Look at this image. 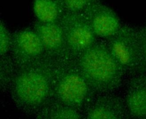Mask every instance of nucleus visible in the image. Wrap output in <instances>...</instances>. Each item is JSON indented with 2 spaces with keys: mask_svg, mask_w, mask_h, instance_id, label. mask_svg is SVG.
Wrapping results in <instances>:
<instances>
[{
  "mask_svg": "<svg viewBox=\"0 0 146 119\" xmlns=\"http://www.w3.org/2000/svg\"><path fill=\"white\" fill-rule=\"evenodd\" d=\"M59 60L44 54L17 70L10 88L15 105L35 114L54 98L56 68Z\"/></svg>",
  "mask_w": 146,
  "mask_h": 119,
  "instance_id": "obj_1",
  "label": "nucleus"
},
{
  "mask_svg": "<svg viewBox=\"0 0 146 119\" xmlns=\"http://www.w3.org/2000/svg\"><path fill=\"white\" fill-rule=\"evenodd\" d=\"M76 61L83 75L96 94L112 92L120 87L124 71L104 40L96 42Z\"/></svg>",
  "mask_w": 146,
  "mask_h": 119,
  "instance_id": "obj_2",
  "label": "nucleus"
},
{
  "mask_svg": "<svg viewBox=\"0 0 146 119\" xmlns=\"http://www.w3.org/2000/svg\"><path fill=\"white\" fill-rule=\"evenodd\" d=\"M96 95L81 72L76 59L58 60L54 87L55 99L85 112Z\"/></svg>",
  "mask_w": 146,
  "mask_h": 119,
  "instance_id": "obj_3",
  "label": "nucleus"
},
{
  "mask_svg": "<svg viewBox=\"0 0 146 119\" xmlns=\"http://www.w3.org/2000/svg\"><path fill=\"white\" fill-rule=\"evenodd\" d=\"M106 42L125 73L131 76L137 75L139 59L137 27L121 25L117 32Z\"/></svg>",
  "mask_w": 146,
  "mask_h": 119,
  "instance_id": "obj_4",
  "label": "nucleus"
},
{
  "mask_svg": "<svg viewBox=\"0 0 146 119\" xmlns=\"http://www.w3.org/2000/svg\"><path fill=\"white\" fill-rule=\"evenodd\" d=\"M59 23L63 31L68 49L74 59L97 40L96 36L82 13L66 11Z\"/></svg>",
  "mask_w": 146,
  "mask_h": 119,
  "instance_id": "obj_5",
  "label": "nucleus"
},
{
  "mask_svg": "<svg viewBox=\"0 0 146 119\" xmlns=\"http://www.w3.org/2000/svg\"><path fill=\"white\" fill-rule=\"evenodd\" d=\"M11 56L17 68L29 64L45 54L41 40L34 28H25L12 34Z\"/></svg>",
  "mask_w": 146,
  "mask_h": 119,
  "instance_id": "obj_6",
  "label": "nucleus"
},
{
  "mask_svg": "<svg viewBox=\"0 0 146 119\" xmlns=\"http://www.w3.org/2000/svg\"><path fill=\"white\" fill-rule=\"evenodd\" d=\"M82 13L96 37L107 40L114 35L121 26L115 11L101 0L90 5Z\"/></svg>",
  "mask_w": 146,
  "mask_h": 119,
  "instance_id": "obj_7",
  "label": "nucleus"
},
{
  "mask_svg": "<svg viewBox=\"0 0 146 119\" xmlns=\"http://www.w3.org/2000/svg\"><path fill=\"white\" fill-rule=\"evenodd\" d=\"M33 28L39 37L46 54L60 60L74 59L59 22L43 23L36 20Z\"/></svg>",
  "mask_w": 146,
  "mask_h": 119,
  "instance_id": "obj_8",
  "label": "nucleus"
},
{
  "mask_svg": "<svg viewBox=\"0 0 146 119\" xmlns=\"http://www.w3.org/2000/svg\"><path fill=\"white\" fill-rule=\"evenodd\" d=\"M84 112L87 118H131L125 99L111 92L98 94Z\"/></svg>",
  "mask_w": 146,
  "mask_h": 119,
  "instance_id": "obj_9",
  "label": "nucleus"
},
{
  "mask_svg": "<svg viewBox=\"0 0 146 119\" xmlns=\"http://www.w3.org/2000/svg\"><path fill=\"white\" fill-rule=\"evenodd\" d=\"M125 101L131 118H146V74L132 76L127 85Z\"/></svg>",
  "mask_w": 146,
  "mask_h": 119,
  "instance_id": "obj_10",
  "label": "nucleus"
},
{
  "mask_svg": "<svg viewBox=\"0 0 146 119\" xmlns=\"http://www.w3.org/2000/svg\"><path fill=\"white\" fill-rule=\"evenodd\" d=\"M33 11L36 20L58 22L66 11L63 0H34Z\"/></svg>",
  "mask_w": 146,
  "mask_h": 119,
  "instance_id": "obj_11",
  "label": "nucleus"
},
{
  "mask_svg": "<svg viewBox=\"0 0 146 119\" xmlns=\"http://www.w3.org/2000/svg\"><path fill=\"white\" fill-rule=\"evenodd\" d=\"M35 117L43 119L82 118L84 117L81 112L53 98L41 108Z\"/></svg>",
  "mask_w": 146,
  "mask_h": 119,
  "instance_id": "obj_12",
  "label": "nucleus"
},
{
  "mask_svg": "<svg viewBox=\"0 0 146 119\" xmlns=\"http://www.w3.org/2000/svg\"><path fill=\"white\" fill-rule=\"evenodd\" d=\"M17 67L11 55H0V89L5 92L10 89Z\"/></svg>",
  "mask_w": 146,
  "mask_h": 119,
  "instance_id": "obj_13",
  "label": "nucleus"
},
{
  "mask_svg": "<svg viewBox=\"0 0 146 119\" xmlns=\"http://www.w3.org/2000/svg\"><path fill=\"white\" fill-rule=\"evenodd\" d=\"M139 59L137 75L146 74V26L137 27Z\"/></svg>",
  "mask_w": 146,
  "mask_h": 119,
  "instance_id": "obj_14",
  "label": "nucleus"
},
{
  "mask_svg": "<svg viewBox=\"0 0 146 119\" xmlns=\"http://www.w3.org/2000/svg\"><path fill=\"white\" fill-rule=\"evenodd\" d=\"M12 40V34H10L6 24L0 22V55H6L10 51Z\"/></svg>",
  "mask_w": 146,
  "mask_h": 119,
  "instance_id": "obj_15",
  "label": "nucleus"
},
{
  "mask_svg": "<svg viewBox=\"0 0 146 119\" xmlns=\"http://www.w3.org/2000/svg\"><path fill=\"white\" fill-rule=\"evenodd\" d=\"M100 0H63L66 11L82 13L90 5Z\"/></svg>",
  "mask_w": 146,
  "mask_h": 119,
  "instance_id": "obj_16",
  "label": "nucleus"
}]
</instances>
